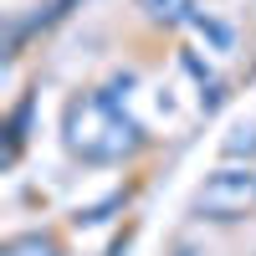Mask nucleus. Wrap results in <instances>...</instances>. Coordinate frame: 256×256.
<instances>
[{
  "mask_svg": "<svg viewBox=\"0 0 256 256\" xmlns=\"http://www.w3.org/2000/svg\"><path fill=\"white\" fill-rule=\"evenodd\" d=\"M62 138L88 164H118L144 144V128L118 108L113 92H77L62 113Z\"/></svg>",
  "mask_w": 256,
  "mask_h": 256,
  "instance_id": "1",
  "label": "nucleus"
},
{
  "mask_svg": "<svg viewBox=\"0 0 256 256\" xmlns=\"http://www.w3.org/2000/svg\"><path fill=\"white\" fill-rule=\"evenodd\" d=\"M256 210V169L251 164H226L216 174H205L195 190V216L200 220H241Z\"/></svg>",
  "mask_w": 256,
  "mask_h": 256,
  "instance_id": "2",
  "label": "nucleus"
},
{
  "mask_svg": "<svg viewBox=\"0 0 256 256\" xmlns=\"http://www.w3.org/2000/svg\"><path fill=\"white\" fill-rule=\"evenodd\" d=\"M138 10H148L164 26H195V16H200L195 0H138Z\"/></svg>",
  "mask_w": 256,
  "mask_h": 256,
  "instance_id": "3",
  "label": "nucleus"
},
{
  "mask_svg": "<svg viewBox=\"0 0 256 256\" xmlns=\"http://www.w3.org/2000/svg\"><path fill=\"white\" fill-rule=\"evenodd\" d=\"M0 256H62V251H56V241H52V236L31 230V236H16V241L0 251Z\"/></svg>",
  "mask_w": 256,
  "mask_h": 256,
  "instance_id": "4",
  "label": "nucleus"
},
{
  "mask_svg": "<svg viewBox=\"0 0 256 256\" xmlns=\"http://www.w3.org/2000/svg\"><path fill=\"white\" fill-rule=\"evenodd\" d=\"M195 31L210 36V46H216V52H230V41H236V36H230V26H226V20H216V16H195Z\"/></svg>",
  "mask_w": 256,
  "mask_h": 256,
  "instance_id": "5",
  "label": "nucleus"
},
{
  "mask_svg": "<svg viewBox=\"0 0 256 256\" xmlns=\"http://www.w3.org/2000/svg\"><path fill=\"white\" fill-rule=\"evenodd\" d=\"M226 154H256V128H251V123L230 128V138H226Z\"/></svg>",
  "mask_w": 256,
  "mask_h": 256,
  "instance_id": "6",
  "label": "nucleus"
}]
</instances>
